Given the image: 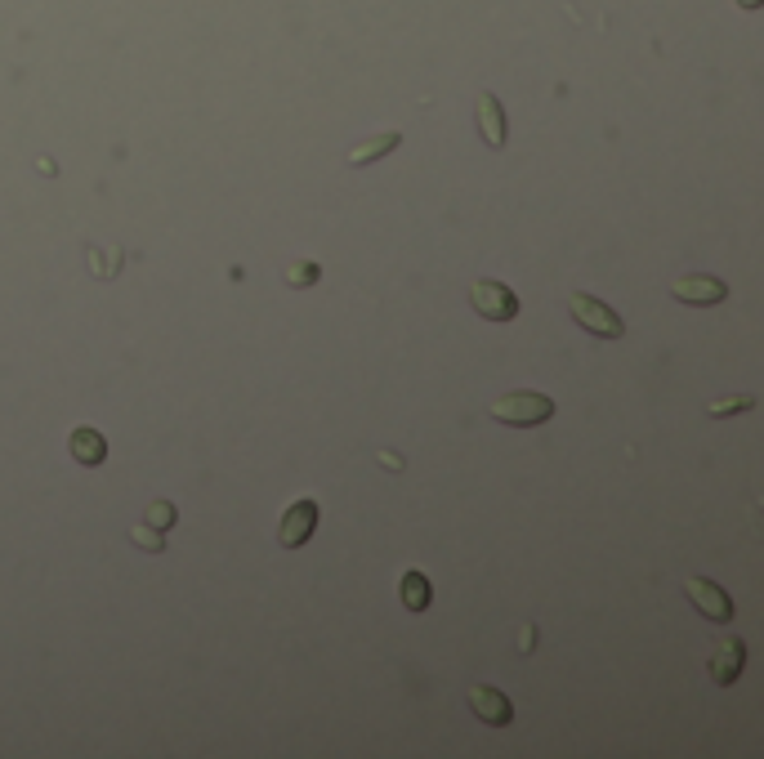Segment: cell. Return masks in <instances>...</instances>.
I'll return each instance as SVG.
<instances>
[{
  "label": "cell",
  "instance_id": "obj_1",
  "mask_svg": "<svg viewBox=\"0 0 764 759\" xmlns=\"http://www.w3.org/2000/svg\"><path fill=\"white\" fill-rule=\"evenodd\" d=\"M555 416V398L546 393H532V389H519V393H505V398L492 402V420L510 429H532V425H546Z\"/></svg>",
  "mask_w": 764,
  "mask_h": 759
},
{
  "label": "cell",
  "instance_id": "obj_2",
  "mask_svg": "<svg viewBox=\"0 0 764 759\" xmlns=\"http://www.w3.org/2000/svg\"><path fill=\"white\" fill-rule=\"evenodd\" d=\"M568 309H572V317H577V326H586V331L599 335V340H622V335H626V322L608 309L604 300H595V295L577 291Z\"/></svg>",
  "mask_w": 764,
  "mask_h": 759
},
{
  "label": "cell",
  "instance_id": "obj_3",
  "mask_svg": "<svg viewBox=\"0 0 764 759\" xmlns=\"http://www.w3.org/2000/svg\"><path fill=\"white\" fill-rule=\"evenodd\" d=\"M470 304L479 317H487V322H514V317H519V295H514L505 282H492V277L470 286Z\"/></svg>",
  "mask_w": 764,
  "mask_h": 759
},
{
  "label": "cell",
  "instance_id": "obj_4",
  "mask_svg": "<svg viewBox=\"0 0 764 759\" xmlns=\"http://www.w3.org/2000/svg\"><path fill=\"white\" fill-rule=\"evenodd\" d=\"M684 594H689L693 608L702 612L706 621H715V626L733 621V599H729V594H724L715 581H706V576H689V581H684Z\"/></svg>",
  "mask_w": 764,
  "mask_h": 759
},
{
  "label": "cell",
  "instance_id": "obj_5",
  "mask_svg": "<svg viewBox=\"0 0 764 759\" xmlns=\"http://www.w3.org/2000/svg\"><path fill=\"white\" fill-rule=\"evenodd\" d=\"M742 661H747V643H742L738 634H720V639H715V652H711V679L729 688L733 679L742 675Z\"/></svg>",
  "mask_w": 764,
  "mask_h": 759
},
{
  "label": "cell",
  "instance_id": "obj_6",
  "mask_svg": "<svg viewBox=\"0 0 764 759\" xmlns=\"http://www.w3.org/2000/svg\"><path fill=\"white\" fill-rule=\"evenodd\" d=\"M313 527H318V505H313V501H295L282 514V527H278L282 550H300V545L313 536Z\"/></svg>",
  "mask_w": 764,
  "mask_h": 759
},
{
  "label": "cell",
  "instance_id": "obj_7",
  "mask_svg": "<svg viewBox=\"0 0 764 759\" xmlns=\"http://www.w3.org/2000/svg\"><path fill=\"white\" fill-rule=\"evenodd\" d=\"M470 710L483 719V724H492V728H505L514 719L510 697H505L501 688H492V684H474L470 688Z\"/></svg>",
  "mask_w": 764,
  "mask_h": 759
},
{
  "label": "cell",
  "instance_id": "obj_8",
  "mask_svg": "<svg viewBox=\"0 0 764 759\" xmlns=\"http://www.w3.org/2000/svg\"><path fill=\"white\" fill-rule=\"evenodd\" d=\"M671 295L684 304H724L729 300V286H724L720 277H675Z\"/></svg>",
  "mask_w": 764,
  "mask_h": 759
},
{
  "label": "cell",
  "instance_id": "obj_9",
  "mask_svg": "<svg viewBox=\"0 0 764 759\" xmlns=\"http://www.w3.org/2000/svg\"><path fill=\"white\" fill-rule=\"evenodd\" d=\"M479 134L487 148H505L510 139V126H505V108L496 94H479Z\"/></svg>",
  "mask_w": 764,
  "mask_h": 759
},
{
  "label": "cell",
  "instance_id": "obj_10",
  "mask_svg": "<svg viewBox=\"0 0 764 759\" xmlns=\"http://www.w3.org/2000/svg\"><path fill=\"white\" fill-rule=\"evenodd\" d=\"M68 451H72V460L76 465H103L108 460V443H103V434L99 429H72V438H68Z\"/></svg>",
  "mask_w": 764,
  "mask_h": 759
},
{
  "label": "cell",
  "instance_id": "obj_11",
  "mask_svg": "<svg viewBox=\"0 0 764 759\" xmlns=\"http://www.w3.org/2000/svg\"><path fill=\"white\" fill-rule=\"evenodd\" d=\"M403 143V134L398 130H385V134H376V139H362L358 148H349V166H371V161H380V157H389V152Z\"/></svg>",
  "mask_w": 764,
  "mask_h": 759
},
{
  "label": "cell",
  "instance_id": "obj_12",
  "mask_svg": "<svg viewBox=\"0 0 764 759\" xmlns=\"http://www.w3.org/2000/svg\"><path fill=\"white\" fill-rule=\"evenodd\" d=\"M398 599H403L407 612H425L429 603H434V585H429L425 572H407L403 581H398Z\"/></svg>",
  "mask_w": 764,
  "mask_h": 759
},
{
  "label": "cell",
  "instance_id": "obj_13",
  "mask_svg": "<svg viewBox=\"0 0 764 759\" xmlns=\"http://www.w3.org/2000/svg\"><path fill=\"white\" fill-rule=\"evenodd\" d=\"M130 541L139 545V550H148V554H161L166 550V536L157 532L152 523H139V527H130Z\"/></svg>",
  "mask_w": 764,
  "mask_h": 759
},
{
  "label": "cell",
  "instance_id": "obj_14",
  "mask_svg": "<svg viewBox=\"0 0 764 759\" xmlns=\"http://www.w3.org/2000/svg\"><path fill=\"white\" fill-rule=\"evenodd\" d=\"M756 407V398L751 393H738V398H715L711 402V416H733V411H751Z\"/></svg>",
  "mask_w": 764,
  "mask_h": 759
},
{
  "label": "cell",
  "instance_id": "obj_15",
  "mask_svg": "<svg viewBox=\"0 0 764 759\" xmlns=\"http://www.w3.org/2000/svg\"><path fill=\"white\" fill-rule=\"evenodd\" d=\"M148 523L157 527V532H166V527L175 523V505H170V501H152L148 505Z\"/></svg>",
  "mask_w": 764,
  "mask_h": 759
},
{
  "label": "cell",
  "instance_id": "obj_16",
  "mask_svg": "<svg viewBox=\"0 0 764 759\" xmlns=\"http://www.w3.org/2000/svg\"><path fill=\"white\" fill-rule=\"evenodd\" d=\"M318 282V264H291L286 268V286H313Z\"/></svg>",
  "mask_w": 764,
  "mask_h": 759
},
{
  "label": "cell",
  "instance_id": "obj_17",
  "mask_svg": "<svg viewBox=\"0 0 764 759\" xmlns=\"http://www.w3.org/2000/svg\"><path fill=\"white\" fill-rule=\"evenodd\" d=\"M738 5H742V9H756V5H760V0H738Z\"/></svg>",
  "mask_w": 764,
  "mask_h": 759
}]
</instances>
